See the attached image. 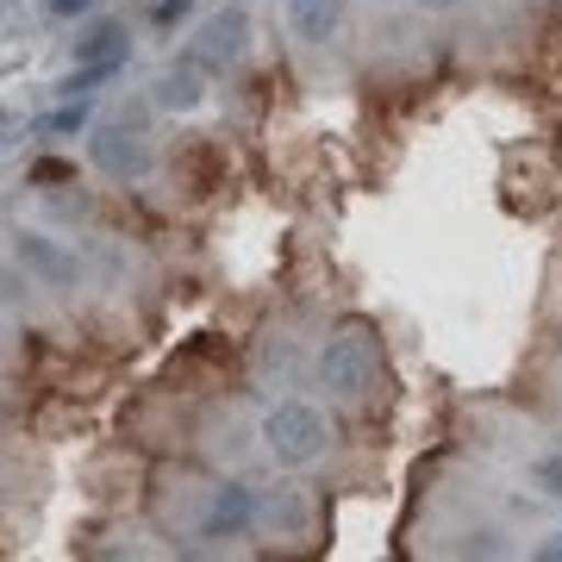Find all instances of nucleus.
I'll return each instance as SVG.
<instances>
[{
    "label": "nucleus",
    "mask_w": 562,
    "mask_h": 562,
    "mask_svg": "<svg viewBox=\"0 0 562 562\" xmlns=\"http://www.w3.org/2000/svg\"><path fill=\"white\" fill-rule=\"evenodd\" d=\"M262 443H269V457H276V462H288V469H306V462L325 457L331 425H325L319 406L281 401V406H269V419H262Z\"/></svg>",
    "instance_id": "f03ea898"
},
{
    "label": "nucleus",
    "mask_w": 562,
    "mask_h": 562,
    "mask_svg": "<svg viewBox=\"0 0 562 562\" xmlns=\"http://www.w3.org/2000/svg\"><path fill=\"white\" fill-rule=\"evenodd\" d=\"M201 76H206V69H194V63L181 57V69H169V76H157V106H162V113H194V106L206 101Z\"/></svg>",
    "instance_id": "1a4fd4ad"
},
{
    "label": "nucleus",
    "mask_w": 562,
    "mask_h": 562,
    "mask_svg": "<svg viewBox=\"0 0 562 562\" xmlns=\"http://www.w3.org/2000/svg\"><path fill=\"white\" fill-rule=\"evenodd\" d=\"M319 382H325V394L344 401V406H362L375 394V382H382V344H375V331L362 319H350L338 338L319 350Z\"/></svg>",
    "instance_id": "f257e3e1"
},
{
    "label": "nucleus",
    "mask_w": 562,
    "mask_h": 562,
    "mask_svg": "<svg viewBox=\"0 0 562 562\" xmlns=\"http://www.w3.org/2000/svg\"><path fill=\"white\" fill-rule=\"evenodd\" d=\"M538 557H543V562H562V531H557L550 543H538Z\"/></svg>",
    "instance_id": "f3484780"
},
{
    "label": "nucleus",
    "mask_w": 562,
    "mask_h": 562,
    "mask_svg": "<svg viewBox=\"0 0 562 562\" xmlns=\"http://www.w3.org/2000/svg\"><path fill=\"white\" fill-rule=\"evenodd\" d=\"M88 7H94V0H44V13H50V20H81Z\"/></svg>",
    "instance_id": "2eb2a0df"
},
{
    "label": "nucleus",
    "mask_w": 562,
    "mask_h": 562,
    "mask_svg": "<svg viewBox=\"0 0 562 562\" xmlns=\"http://www.w3.org/2000/svg\"><path fill=\"white\" fill-rule=\"evenodd\" d=\"M257 525L269 538H306V531H313V501H306V487H262Z\"/></svg>",
    "instance_id": "423d86ee"
},
{
    "label": "nucleus",
    "mask_w": 562,
    "mask_h": 562,
    "mask_svg": "<svg viewBox=\"0 0 562 562\" xmlns=\"http://www.w3.org/2000/svg\"><path fill=\"white\" fill-rule=\"evenodd\" d=\"M188 13H194V0H157V13H150V20H157V32H176Z\"/></svg>",
    "instance_id": "4468645a"
},
{
    "label": "nucleus",
    "mask_w": 562,
    "mask_h": 562,
    "mask_svg": "<svg viewBox=\"0 0 562 562\" xmlns=\"http://www.w3.org/2000/svg\"><path fill=\"white\" fill-rule=\"evenodd\" d=\"M244 38H250V20H244V7H225L213 20L201 25V38L188 44V63L194 69H232L244 57Z\"/></svg>",
    "instance_id": "7ed1b4c3"
},
{
    "label": "nucleus",
    "mask_w": 562,
    "mask_h": 562,
    "mask_svg": "<svg viewBox=\"0 0 562 562\" xmlns=\"http://www.w3.org/2000/svg\"><path fill=\"white\" fill-rule=\"evenodd\" d=\"M13 257H20L38 281H50V288H76V257H69L57 238H44V232H20V238H13Z\"/></svg>",
    "instance_id": "0eeeda50"
},
{
    "label": "nucleus",
    "mask_w": 562,
    "mask_h": 562,
    "mask_svg": "<svg viewBox=\"0 0 562 562\" xmlns=\"http://www.w3.org/2000/svg\"><path fill=\"white\" fill-rule=\"evenodd\" d=\"M113 76H120V63H76L69 81H63V94H69V101H88V94H94L101 81H113Z\"/></svg>",
    "instance_id": "9b49d317"
},
{
    "label": "nucleus",
    "mask_w": 562,
    "mask_h": 562,
    "mask_svg": "<svg viewBox=\"0 0 562 562\" xmlns=\"http://www.w3.org/2000/svg\"><path fill=\"white\" fill-rule=\"evenodd\" d=\"M76 169L69 162H32V181H69Z\"/></svg>",
    "instance_id": "dca6fc26"
},
{
    "label": "nucleus",
    "mask_w": 562,
    "mask_h": 562,
    "mask_svg": "<svg viewBox=\"0 0 562 562\" xmlns=\"http://www.w3.org/2000/svg\"><path fill=\"white\" fill-rule=\"evenodd\" d=\"M244 525H257V494H250L244 482L213 487V501H206V513H201V538L206 543L244 538Z\"/></svg>",
    "instance_id": "39448f33"
},
{
    "label": "nucleus",
    "mask_w": 562,
    "mask_h": 562,
    "mask_svg": "<svg viewBox=\"0 0 562 562\" xmlns=\"http://www.w3.org/2000/svg\"><path fill=\"white\" fill-rule=\"evenodd\" d=\"M76 63H125V25L94 20V25L76 38Z\"/></svg>",
    "instance_id": "9d476101"
},
{
    "label": "nucleus",
    "mask_w": 562,
    "mask_h": 562,
    "mask_svg": "<svg viewBox=\"0 0 562 562\" xmlns=\"http://www.w3.org/2000/svg\"><path fill=\"white\" fill-rule=\"evenodd\" d=\"M338 25H344V0H288V32L301 44L338 38Z\"/></svg>",
    "instance_id": "6e6552de"
},
{
    "label": "nucleus",
    "mask_w": 562,
    "mask_h": 562,
    "mask_svg": "<svg viewBox=\"0 0 562 562\" xmlns=\"http://www.w3.org/2000/svg\"><path fill=\"white\" fill-rule=\"evenodd\" d=\"M38 132H50V138H69V132H88V101H69L57 106V113H44Z\"/></svg>",
    "instance_id": "f8f14e48"
},
{
    "label": "nucleus",
    "mask_w": 562,
    "mask_h": 562,
    "mask_svg": "<svg viewBox=\"0 0 562 562\" xmlns=\"http://www.w3.org/2000/svg\"><path fill=\"white\" fill-rule=\"evenodd\" d=\"M88 157H94V169L113 181H138L144 169H150V150H144L138 132H125V125H101L94 138H88Z\"/></svg>",
    "instance_id": "20e7f679"
},
{
    "label": "nucleus",
    "mask_w": 562,
    "mask_h": 562,
    "mask_svg": "<svg viewBox=\"0 0 562 562\" xmlns=\"http://www.w3.org/2000/svg\"><path fill=\"white\" fill-rule=\"evenodd\" d=\"M531 482H538V494L562 501V450H550V457H538V462H531Z\"/></svg>",
    "instance_id": "ddd939ff"
},
{
    "label": "nucleus",
    "mask_w": 562,
    "mask_h": 562,
    "mask_svg": "<svg viewBox=\"0 0 562 562\" xmlns=\"http://www.w3.org/2000/svg\"><path fill=\"white\" fill-rule=\"evenodd\" d=\"M425 13H450V7H462V0H419Z\"/></svg>",
    "instance_id": "a211bd4d"
}]
</instances>
